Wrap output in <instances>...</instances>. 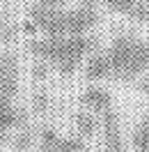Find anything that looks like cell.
Instances as JSON below:
<instances>
[{"mask_svg":"<svg viewBox=\"0 0 149 152\" xmlns=\"http://www.w3.org/2000/svg\"><path fill=\"white\" fill-rule=\"evenodd\" d=\"M96 39L87 35H64V37H44L28 44V51L39 60H48L55 65L62 76H71L83 62L87 53H92Z\"/></svg>","mask_w":149,"mask_h":152,"instance_id":"6da1fadb","label":"cell"},{"mask_svg":"<svg viewBox=\"0 0 149 152\" xmlns=\"http://www.w3.org/2000/svg\"><path fill=\"white\" fill-rule=\"evenodd\" d=\"M112 76L119 81H135L149 69V44L135 35H117L110 44Z\"/></svg>","mask_w":149,"mask_h":152,"instance_id":"7a4b0ae2","label":"cell"},{"mask_svg":"<svg viewBox=\"0 0 149 152\" xmlns=\"http://www.w3.org/2000/svg\"><path fill=\"white\" fill-rule=\"evenodd\" d=\"M25 30H39L46 37H64L69 35V21L67 12L60 7H46V5H35L28 12V23Z\"/></svg>","mask_w":149,"mask_h":152,"instance_id":"3957f363","label":"cell"},{"mask_svg":"<svg viewBox=\"0 0 149 152\" xmlns=\"http://www.w3.org/2000/svg\"><path fill=\"white\" fill-rule=\"evenodd\" d=\"M39 152H85V141L76 136L62 138L53 127H41L39 132Z\"/></svg>","mask_w":149,"mask_h":152,"instance_id":"277c9868","label":"cell"},{"mask_svg":"<svg viewBox=\"0 0 149 152\" xmlns=\"http://www.w3.org/2000/svg\"><path fill=\"white\" fill-rule=\"evenodd\" d=\"M99 12H96V0H80L76 10L67 12L69 21V35H87L96 26Z\"/></svg>","mask_w":149,"mask_h":152,"instance_id":"5b68a950","label":"cell"},{"mask_svg":"<svg viewBox=\"0 0 149 152\" xmlns=\"http://www.w3.org/2000/svg\"><path fill=\"white\" fill-rule=\"evenodd\" d=\"M80 104L85 108H92V111L103 115V113H108V111H112V97L103 88H87L83 95H80Z\"/></svg>","mask_w":149,"mask_h":152,"instance_id":"8992f818","label":"cell"},{"mask_svg":"<svg viewBox=\"0 0 149 152\" xmlns=\"http://www.w3.org/2000/svg\"><path fill=\"white\" fill-rule=\"evenodd\" d=\"M112 76V62L108 53H94L90 62L85 67V78L90 81H101V78H110Z\"/></svg>","mask_w":149,"mask_h":152,"instance_id":"52a82bcc","label":"cell"},{"mask_svg":"<svg viewBox=\"0 0 149 152\" xmlns=\"http://www.w3.org/2000/svg\"><path fill=\"white\" fill-rule=\"evenodd\" d=\"M131 143L138 152H149V113H145L135 124V129L131 134Z\"/></svg>","mask_w":149,"mask_h":152,"instance_id":"ba28073f","label":"cell"},{"mask_svg":"<svg viewBox=\"0 0 149 152\" xmlns=\"http://www.w3.org/2000/svg\"><path fill=\"white\" fill-rule=\"evenodd\" d=\"M23 118H25L23 111L14 108L12 104H0V136L12 127H19L23 122Z\"/></svg>","mask_w":149,"mask_h":152,"instance_id":"9c48e42d","label":"cell"},{"mask_svg":"<svg viewBox=\"0 0 149 152\" xmlns=\"http://www.w3.org/2000/svg\"><path fill=\"white\" fill-rule=\"evenodd\" d=\"M16 92H19V78L0 76V104H12Z\"/></svg>","mask_w":149,"mask_h":152,"instance_id":"30bf717a","label":"cell"},{"mask_svg":"<svg viewBox=\"0 0 149 152\" xmlns=\"http://www.w3.org/2000/svg\"><path fill=\"white\" fill-rule=\"evenodd\" d=\"M0 76H14L19 78V60L7 51H0Z\"/></svg>","mask_w":149,"mask_h":152,"instance_id":"8fae6325","label":"cell"},{"mask_svg":"<svg viewBox=\"0 0 149 152\" xmlns=\"http://www.w3.org/2000/svg\"><path fill=\"white\" fill-rule=\"evenodd\" d=\"M76 127H78V132L83 134V136H94L96 120H94L92 115H87L85 111H80V113H76Z\"/></svg>","mask_w":149,"mask_h":152,"instance_id":"7c38bea8","label":"cell"},{"mask_svg":"<svg viewBox=\"0 0 149 152\" xmlns=\"http://www.w3.org/2000/svg\"><path fill=\"white\" fill-rule=\"evenodd\" d=\"M140 2H142V0H106V5H108V10H110V12L126 14V16L138 7Z\"/></svg>","mask_w":149,"mask_h":152,"instance_id":"4fadbf2b","label":"cell"},{"mask_svg":"<svg viewBox=\"0 0 149 152\" xmlns=\"http://www.w3.org/2000/svg\"><path fill=\"white\" fill-rule=\"evenodd\" d=\"M129 19L133 21V23H145V21L149 19V0H142L138 7L129 14Z\"/></svg>","mask_w":149,"mask_h":152,"instance_id":"5bb4252c","label":"cell"},{"mask_svg":"<svg viewBox=\"0 0 149 152\" xmlns=\"http://www.w3.org/2000/svg\"><path fill=\"white\" fill-rule=\"evenodd\" d=\"M30 143H32V132L25 129V132H21L19 136L14 138V150L16 152H25L30 148Z\"/></svg>","mask_w":149,"mask_h":152,"instance_id":"9a60e30c","label":"cell"},{"mask_svg":"<svg viewBox=\"0 0 149 152\" xmlns=\"http://www.w3.org/2000/svg\"><path fill=\"white\" fill-rule=\"evenodd\" d=\"M48 74H51V62L48 60H39L37 65L32 67V78L35 81H44Z\"/></svg>","mask_w":149,"mask_h":152,"instance_id":"2e32d148","label":"cell"},{"mask_svg":"<svg viewBox=\"0 0 149 152\" xmlns=\"http://www.w3.org/2000/svg\"><path fill=\"white\" fill-rule=\"evenodd\" d=\"M32 106H35V111L37 113H44L48 106V92L46 90H37L35 95H32Z\"/></svg>","mask_w":149,"mask_h":152,"instance_id":"e0dca14e","label":"cell"},{"mask_svg":"<svg viewBox=\"0 0 149 152\" xmlns=\"http://www.w3.org/2000/svg\"><path fill=\"white\" fill-rule=\"evenodd\" d=\"M12 37H14V32H12L9 23H7V19H5V14L0 12V42H9Z\"/></svg>","mask_w":149,"mask_h":152,"instance_id":"ac0fdd59","label":"cell"},{"mask_svg":"<svg viewBox=\"0 0 149 152\" xmlns=\"http://www.w3.org/2000/svg\"><path fill=\"white\" fill-rule=\"evenodd\" d=\"M135 90H138V92H142V95H149V69H147L142 76H140V81H138V86H135Z\"/></svg>","mask_w":149,"mask_h":152,"instance_id":"d6986e66","label":"cell"},{"mask_svg":"<svg viewBox=\"0 0 149 152\" xmlns=\"http://www.w3.org/2000/svg\"><path fill=\"white\" fill-rule=\"evenodd\" d=\"M64 0H37V5H46V7H62Z\"/></svg>","mask_w":149,"mask_h":152,"instance_id":"ffe728a7","label":"cell"}]
</instances>
